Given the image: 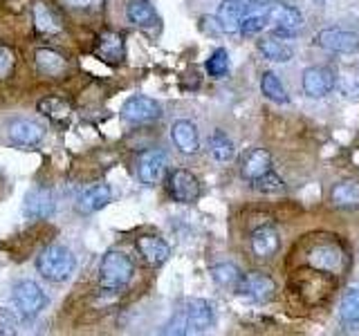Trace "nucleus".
Wrapping results in <instances>:
<instances>
[{
    "label": "nucleus",
    "mask_w": 359,
    "mask_h": 336,
    "mask_svg": "<svg viewBox=\"0 0 359 336\" xmlns=\"http://www.w3.org/2000/svg\"><path fill=\"white\" fill-rule=\"evenodd\" d=\"M39 274L48 280V283H65L76 272V258L74 253L63 244H52L48 249H43L36 258Z\"/></svg>",
    "instance_id": "f257e3e1"
},
{
    "label": "nucleus",
    "mask_w": 359,
    "mask_h": 336,
    "mask_svg": "<svg viewBox=\"0 0 359 336\" xmlns=\"http://www.w3.org/2000/svg\"><path fill=\"white\" fill-rule=\"evenodd\" d=\"M135 274V265L123 251H108L99 262V287L104 291L123 289Z\"/></svg>",
    "instance_id": "f03ea898"
},
{
    "label": "nucleus",
    "mask_w": 359,
    "mask_h": 336,
    "mask_svg": "<svg viewBox=\"0 0 359 336\" xmlns=\"http://www.w3.org/2000/svg\"><path fill=\"white\" fill-rule=\"evenodd\" d=\"M11 302H14L16 312L22 318L32 321L41 316L43 309L50 305V298L34 280H18L14 289H11Z\"/></svg>",
    "instance_id": "7ed1b4c3"
},
{
    "label": "nucleus",
    "mask_w": 359,
    "mask_h": 336,
    "mask_svg": "<svg viewBox=\"0 0 359 336\" xmlns=\"http://www.w3.org/2000/svg\"><path fill=\"white\" fill-rule=\"evenodd\" d=\"M34 65H36V72L43 78H50V81H61L72 70L67 56L52 48H39L34 52Z\"/></svg>",
    "instance_id": "20e7f679"
},
{
    "label": "nucleus",
    "mask_w": 359,
    "mask_h": 336,
    "mask_svg": "<svg viewBox=\"0 0 359 336\" xmlns=\"http://www.w3.org/2000/svg\"><path fill=\"white\" fill-rule=\"evenodd\" d=\"M267 25H272L274 36H290L303 25V14L287 3H269Z\"/></svg>",
    "instance_id": "39448f33"
},
{
    "label": "nucleus",
    "mask_w": 359,
    "mask_h": 336,
    "mask_svg": "<svg viewBox=\"0 0 359 336\" xmlns=\"http://www.w3.org/2000/svg\"><path fill=\"white\" fill-rule=\"evenodd\" d=\"M168 193H171V197L180 202V204H194V202L200 200L202 188L194 173L184 171V168H175V171L168 175Z\"/></svg>",
    "instance_id": "423d86ee"
},
{
    "label": "nucleus",
    "mask_w": 359,
    "mask_h": 336,
    "mask_svg": "<svg viewBox=\"0 0 359 336\" xmlns=\"http://www.w3.org/2000/svg\"><path fill=\"white\" fill-rule=\"evenodd\" d=\"M160 117H162V106L151 97H130L126 104L121 106V119L130 123V126L151 123Z\"/></svg>",
    "instance_id": "0eeeda50"
},
{
    "label": "nucleus",
    "mask_w": 359,
    "mask_h": 336,
    "mask_svg": "<svg viewBox=\"0 0 359 336\" xmlns=\"http://www.w3.org/2000/svg\"><path fill=\"white\" fill-rule=\"evenodd\" d=\"M7 137L16 148H36L45 137V128L34 119H11L7 126Z\"/></svg>",
    "instance_id": "6e6552de"
},
{
    "label": "nucleus",
    "mask_w": 359,
    "mask_h": 336,
    "mask_svg": "<svg viewBox=\"0 0 359 336\" xmlns=\"http://www.w3.org/2000/svg\"><path fill=\"white\" fill-rule=\"evenodd\" d=\"M56 211V197L48 186H34L22 200V213L27 220H48Z\"/></svg>",
    "instance_id": "1a4fd4ad"
},
{
    "label": "nucleus",
    "mask_w": 359,
    "mask_h": 336,
    "mask_svg": "<svg viewBox=\"0 0 359 336\" xmlns=\"http://www.w3.org/2000/svg\"><path fill=\"white\" fill-rule=\"evenodd\" d=\"M241 296L250 298L254 302H267L269 298L274 296L276 291V283L267 274H261V272H250L241 278L238 287H236Z\"/></svg>",
    "instance_id": "9d476101"
},
{
    "label": "nucleus",
    "mask_w": 359,
    "mask_h": 336,
    "mask_svg": "<svg viewBox=\"0 0 359 336\" xmlns=\"http://www.w3.org/2000/svg\"><path fill=\"white\" fill-rule=\"evenodd\" d=\"M337 83V76L334 72L330 70V67L325 65H312L308 67L306 72H303V92H306L308 97L312 99H321L325 94L332 92V88Z\"/></svg>",
    "instance_id": "9b49d317"
},
{
    "label": "nucleus",
    "mask_w": 359,
    "mask_h": 336,
    "mask_svg": "<svg viewBox=\"0 0 359 336\" xmlns=\"http://www.w3.org/2000/svg\"><path fill=\"white\" fill-rule=\"evenodd\" d=\"M317 45L323 50H328L332 54H357L359 52V38L355 36L353 31H346V29H321L317 34Z\"/></svg>",
    "instance_id": "f8f14e48"
},
{
    "label": "nucleus",
    "mask_w": 359,
    "mask_h": 336,
    "mask_svg": "<svg viewBox=\"0 0 359 336\" xmlns=\"http://www.w3.org/2000/svg\"><path fill=\"white\" fill-rule=\"evenodd\" d=\"M166 164H168V157L164 150L160 148H151V150H144L137 160V177L140 182L146 186H153L162 179L164 171H166Z\"/></svg>",
    "instance_id": "ddd939ff"
},
{
    "label": "nucleus",
    "mask_w": 359,
    "mask_h": 336,
    "mask_svg": "<svg viewBox=\"0 0 359 336\" xmlns=\"http://www.w3.org/2000/svg\"><path fill=\"white\" fill-rule=\"evenodd\" d=\"M93 54L99 61H104L108 65H121L123 59H126V45H123V38L117 31L108 29V31H101L97 36Z\"/></svg>",
    "instance_id": "4468645a"
},
{
    "label": "nucleus",
    "mask_w": 359,
    "mask_h": 336,
    "mask_svg": "<svg viewBox=\"0 0 359 336\" xmlns=\"http://www.w3.org/2000/svg\"><path fill=\"white\" fill-rule=\"evenodd\" d=\"M184 316H187V332L189 334H202L209 328H213L216 316H213V307L202 298H191L184 305Z\"/></svg>",
    "instance_id": "2eb2a0df"
},
{
    "label": "nucleus",
    "mask_w": 359,
    "mask_h": 336,
    "mask_svg": "<svg viewBox=\"0 0 359 336\" xmlns=\"http://www.w3.org/2000/svg\"><path fill=\"white\" fill-rule=\"evenodd\" d=\"M308 262L310 267L319 269V272L337 274L344 267V251L337 244H319L310 251Z\"/></svg>",
    "instance_id": "dca6fc26"
},
{
    "label": "nucleus",
    "mask_w": 359,
    "mask_h": 336,
    "mask_svg": "<svg viewBox=\"0 0 359 336\" xmlns=\"http://www.w3.org/2000/svg\"><path fill=\"white\" fill-rule=\"evenodd\" d=\"M245 14H247V0H222L216 14L218 27L227 34H238Z\"/></svg>",
    "instance_id": "f3484780"
},
{
    "label": "nucleus",
    "mask_w": 359,
    "mask_h": 336,
    "mask_svg": "<svg viewBox=\"0 0 359 336\" xmlns=\"http://www.w3.org/2000/svg\"><path fill=\"white\" fill-rule=\"evenodd\" d=\"M135 246H137L140 255L151 267H162L168 260V255H171V246L162 238H157V235H140Z\"/></svg>",
    "instance_id": "a211bd4d"
},
{
    "label": "nucleus",
    "mask_w": 359,
    "mask_h": 336,
    "mask_svg": "<svg viewBox=\"0 0 359 336\" xmlns=\"http://www.w3.org/2000/svg\"><path fill=\"white\" fill-rule=\"evenodd\" d=\"M32 18H34V27L41 36H56V34L63 31V22L56 16V11L48 3H36L32 7Z\"/></svg>",
    "instance_id": "6ab92c4d"
},
{
    "label": "nucleus",
    "mask_w": 359,
    "mask_h": 336,
    "mask_svg": "<svg viewBox=\"0 0 359 336\" xmlns=\"http://www.w3.org/2000/svg\"><path fill=\"white\" fill-rule=\"evenodd\" d=\"M171 139L177 146L180 153L184 155H196L200 150V137H198V128L187 119H180L173 123L171 128Z\"/></svg>",
    "instance_id": "aec40b11"
},
{
    "label": "nucleus",
    "mask_w": 359,
    "mask_h": 336,
    "mask_svg": "<svg viewBox=\"0 0 359 336\" xmlns=\"http://www.w3.org/2000/svg\"><path fill=\"white\" fill-rule=\"evenodd\" d=\"M110 200H112L110 186L108 184H95L88 190H83V195L76 202V209H79V213H83V216H90V213H97L104 206H108Z\"/></svg>",
    "instance_id": "412c9836"
},
{
    "label": "nucleus",
    "mask_w": 359,
    "mask_h": 336,
    "mask_svg": "<svg viewBox=\"0 0 359 336\" xmlns=\"http://www.w3.org/2000/svg\"><path fill=\"white\" fill-rule=\"evenodd\" d=\"M280 246V238L274 227H258L252 233V251L256 258H272Z\"/></svg>",
    "instance_id": "4be33fe9"
},
{
    "label": "nucleus",
    "mask_w": 359,
    "mask_h": 336,
    "mask_svg": "<svg viewBox=\"0 0 359 336\" xmlns=\"http://www.w3.org/2000/svg\"><path fill=\"white\" fill-rule=\"evenodd\" d=\"M126 16L135 27L140 29H151L157 25V11L151 5V0H128L126 5Z\"/></svg>",
    "instance_id": "5701e85b"
},
{
    "label": "nucleus",
    "mask_w": 359,
    "mask_h": 336,
    "mask_svg": "<svg viewBox=\"0 0 359 336\" xmlns=\"http://www.w3.org/2000/svg\"><path fill=\"white\" fill-rule=\"evenodd\" d=\"M267 171H272V157H269V153L265 148H254L243 160L241 173H243V177L247 179V182H254V179L265 175Z\"/></svg>",
    "instance_id": "b1692460"
},
{
    "label": "nucleus",
    "mask_w": 359,
    "mask_h": 336,
    "mask_svg": "<svg viewBox=\"0 0 359 336\" xmlns=\"http://www.w3.org/2000/svg\"><path fill=\"white\" fill-rule=\"evenodd\" d=\"M330 202L337 209H357L359 206V184L355 179L339 182L330 193Z\"/></svg>",
    "instance_id": "393cba45"
},
{
    "label": "nucleus",
    "mask_w": 359,
    "mask_h": 336,
    "mask_svg": "<svg viewBox=\"0 0 359 336\" xmlns=\"http://www.w3.org/2000/svg\"><path fill=\"white\" fill-rule=\"evenodd\" d=\"M39 112L54 123H65L72 115V106L61 97H45L39 101Z\"/></svg>",
    "instance_id": "a878e982"
},
{
    "label": "nucleus",
    "mask_w": 359,
    "mask_h": 336,
    "mask_svg": "<svg viewBox=\"0 0 359 336\" xmlns=\"http://www.w3.org/2000/svg\"><path fill=\"white\" fill-rule=\"evenodd\" d=\"M207 150L216 162H231L233 155H236V146L233 141L227 137V132L222 130H213L209 134V141H207Z\"/></svg>",
    "instance_id": "bb28decb"
},
{
    "label": "nucleus",
    "mask_w": 359,
    "mask_h": 336,
    "mask_svg": "<svg viewBox=\"0 0 359 336\" xmlns=\"http://www.w3.org/2000/svg\"><path fill=\"white\" fill-rule=\"evenodd\" d=\"M258 52L272 63H287V61H292V56H294V50H292L287 43L278 41L276 36L258 41Z\"/></svg>",
    "instance_id": "cd10ccee"
},
{
    "label": "nucleus",
    "mask_w": 359,
    "mask_h": 336,
    "mask_svg": "<svg viewBox=\"0 0 359 336\" xmlns=\"http://www.w3.org/2000/svg\"><path fill=\"white\" fill-rule=\"evenodd\" d=\"M261 92L269 101H274V104H287V101H290L285 85L280 83V78L274 72H263V76H261Z\"/></svg>",
    "instance_id": "c85d7f7f"
},
{
    "label": "nucleus",
    "mask_w": 359,
    "mask_h": 336,
    "mask_svg": "<svg viewBox=\"0 0 359 336\" xmlns=\"http://www.w3.org/2000/svg\"><path fill=\"white\" fill-rule=\"evenodd\" d=\"M211 278L216 280L218 287H224V289H236L241 283L243 274L238 272V267L231 265V262H220L216 267H211Z\"/></svg>",
    "instance_id": "c756f323"
},
{
    "label": "nucleus",
    "mask_w": 359,
    "mask_h": 336,
    "mask_svg": "<svg viewBox=\"0 0 359 336\" xmlns=\"http://www.w3.org/2000/svg\"><path fill=\"white\" fill-rule=\"evenodd\" d=\"M339 316L344 323H359V287H351L339 302Z\"/></svg>",
    "instance_id": "7c9ffc66"
},
{
    "label": "nucleus",
    "mask_w": 359,
    "mask_h": 336,
    "mask_svg": "<svg viewBox=\"0 0 359 336\" xmlns=\"http://www.w3.org/2000/svg\"><path fill=\"white\" fill-rule=\"evenodd\" d=\"M207 72H209V76H213V78H222L224 74L229 72V54H227V50H222V48H218L216 52H213L209 59H207Z\"/></svg>",
    "instance_id": "2f4dec72"
},
{
    "label": "nucleus",
    "mask_w": 359,
    "mask_h": 336,
    "mask_svg": "<svg viewBox=\"0 0 359 336\" xmlns=\"http://www.w3.org/2000/svg\"><path fill=\"white\" fill-rule=\"evenodd\" d=\"M106 0H59V5L74 14H97L104 9Z\"/></svg>",
    "instance_id": "473e14b6"
},
{
    "label": "nucleus",
    "mask_w": 359,
    "mask_h": 336,
    "mask_svg": "<svg viewBox=\"0 0 359 336\" xmlns=\"http://www.w3.org/2000/svg\"><path fill=\"white\" fill-rule=\"evenodd\" d=\"M252 186L256 190H261V193H280V190H283V179H280L274 171H267L265 175L254 179Z\"/></svg>",
    "instance_id": "72a5a7b5"
},
{
    "label": "nucleus",
    "mask_w": 359,
    "mask_h": 336,
    "mask_svg": "<svg viewBox=\"0 0 359 336\" xmlns=\"http://www.w3.org/2000/svg\"><path fill=\"white\" fill-rule=\"evenodd\" d=\"M16 67V54L9 45H0V81H5L14 74Z\"/></svg>",
    "instance_id": "f704fd0d"
},
{
    "label": "nucleus",
    "mask_w": 359,
    "mask_h": 336,
    "mask_svg": "<svg viewBox=\"0 0 359 336\" xmlns=\"http://www.w3.org/2000/svg\"><path fill=\"white\" fill-rule=\"evenodd\" d=\"M18 334V316L11 309H0V336Z\"/></svg>",
    "instance_id": "c9c22d12"
},
{
    "label": "nucleus",
    "mask_w": 359,
    "mask_h": 336,
    "mask_svg": "<svg viewBox=\"0 0 359 336\" xmlns=\"http://www.w3.org/2000/svg\"><path fill=\"white\" fill-rule=\"evenodd\" d=\"M166 334H189L187 332V316H184V309H177L175 316L168 321L166 325Z\"/></svg>",
    "instance_id": "e433bc0d"
}]
</instances>
